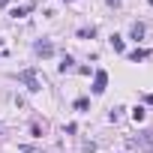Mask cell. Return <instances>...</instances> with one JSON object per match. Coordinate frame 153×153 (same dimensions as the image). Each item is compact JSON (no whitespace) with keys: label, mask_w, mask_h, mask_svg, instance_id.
Masks as SVG:
<instances>
[{"label":"cell","mask_w":153,"mask_h":153,"mask_svg":"<svg viewBox=\"0 0 153 153\" xmlns=\"http://www.w3.org/2000/svg\"><path fill=\"white\" fill-rule=\"evenodd\" d=\"M6 3H9V0H0V6H6Z\"/></svg>","instance_id":"14"},{"label":"cell","mask_w":153,"mask_h":153,"mask_svg":"<svg viewBox=\"0 0 153 153\" xmlns=\"http://www.w3.org/2000/svg\"><path fill=\"white\" fill-rule=\"evenodd\" d=\"M33 48H36V54H39V57H51V54H54V45H51V42H45V39H42V42H36Z\"/></svg>","instance_id":"3"},{"label":"cell","mask_w":153,"mask_h":153,"mask_svg":"<svg viewBox=\"0 0 153 153\" xmlns=\"http://www.w3.org/2000/svg\"><path fill=\"white\" fill-rule=\"evenodd\" d=\"M144 99H147V105H153V93H147V96H144Z\"/></svg>","instance_id":"13"},{"label":"cell","mask_w":153,"mask_h":153,"mask_svg":"<svg viewBox=\"0 0 153 153\" xmlns=\"http://www.w3.org/2000/svg\"><path fill=\"white\" fill-rule=\"evenodd\" d=\"M72 63H75L72 57H63V63H60V72H69V69H72Z\"/></svg>","instance_id":"10"},{"label":"cell","mask_w":153,"mask_h":153,"mask_svg":"<svg viewBox=\"0 0 153 153\" xmlns=\"http://www.w3.org/2000/svg\"><path fill=\"white\" fill-rule=\"evenodd\" d=\"M132 144H135V147H153V129H147V132H141V138H135Z\"/></svg>","instance_id":"4"},{"label":"cell","mask_w":153,"mask_h":153,"mask_svg":"<svg viewBox=\"0 0 153 153\" xmlns=\"http://www.w3.org/2000/svg\"><path fill=\"white\" fill-rule=\"evenodd\" d=\"M147 57H150V51H144V48H135V51L129 54V60H132V63H138V60H147Z\"/></svg>","instance_id":"5"},{"label":"cell","mask_w":153,"mask_h":153,"mask_svg":"<svg viewBox=\"0 0 153 153\" xmlns=\"http://www.w3.org/2000/svg\"><path fill=\"white\" fill-rule=\"evenodd\" d=\"M18 81H24V84H27V90H33V93H36V90H42V81L36 78V72H33V69H21V72H18Z\"/></svg>","instance_id":"1"},{"label":"cell","mask_w":153,"mask_h":153,"mask_svg":"<svg viewBox=\"0 0 153 153\" xmlns=\"http://www.w3.org/2000/svg\"><path fill=\"white\" fill-rule=\"evenodd\" d=\"M129 33H132V39H141V36H144V24H141V21H135Z\"/></svg>","instance_id":"7"},{"label":"cell","mask_w":153,"mask_h":153,"mask_svg":"<svg viewBox=\"0 0 153 153\" xmlns=\"http://www.w3.org/2000/svg\"><path fill=\"white\" fill-rule=\"evenodd\" d=\"M78 36H81V39H93V36H96V30H93V27H81V30H78Z\"/></svg>","instance_id":"9"},{"label":"cell","mask_w":153,"mask_h":153,"mask_svg":"<svg viewBox=\"0 0 153 153\" xmlns=\"http://www.w3.org/2000/svg\"><path fill=\"white\" fill-rule=\"evenodd\" d=\"M105 84H108V72L105 69H96V75H93V93L102 96L105 93Z\"/></svg>","instance_id":"2"},{"label":"cell","mask_w":153,"mask_h":153,"mask_svg":"<svg viewBox=\"0 0 153 153\" xmlns=\"http://www.w3.org/2000/svg\"><path fill=\"white\" fill-rule=\"evenodd\" d=\"M150 6H153V0H150Z\"/></svg>","instance_id":"15"},{"label":"cell","mask_w":153,"mask_h":153,"mask_svg":"<svg viewBox=\"0 0 153 153\" xmlns=\"http://www.w3.org/2000/svg\"><path fill=\"white\" fill-rule=\"evenodd\" d=\"M111 45H114V51H123V39L120 36H111Z\"/></svg>","instance_id":"11"},{"label":"cell","mask_w":153,"mask_h":153,"mask_svg":"<svg viewBox=\"0 0 153 153\" xmlns=\"http://www.w3.org/2000/svg\"><path fill=\"white\" fill-rule=\"evenodd\" d=\"M87 105H90L87 99H75V108H78V111H87Z\"/></svg>","instance_id":"12"},{"label":"cell","mask_w":153,"mask_h":153,"mask_svg":"<svg viewBox=\"0 0 153 153\" xmlns=\"http://www.w3.org/2000/svg\"><path fill=\"white\" fill-rule=\"evenodd\" d=\"M30 9H33V3H27V6H18V9H12L9 15H12V18H24V15H27Z\"/></svg>","instance_id":"6"},{"label":"cell","mask_w":153,"mask_h":153,"mask_svg":"<svg viewBox=\"0 0 153 153\" xmlns=\"http://www.w3.org/2000/svg\"><path fill=\"white\" fill-rule=\"evenodd\" d=\"M144 117H147V111H144L141 105H135V108H132V120H135V123H141Z\"/></svg>","instance_id":"8"}]
</instances>
